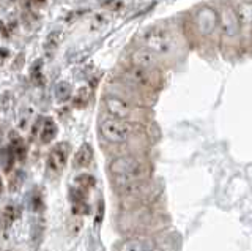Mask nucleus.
<instances>
[{
    "label": "nucleus",
    "instance_id": "7ed1b4c3",
    "mask_svg": "<svg viewBox=\"0 0 252 251\" xmlns=\"http://www.w3.org/2000/svg\"><path fill=\"white\" fill-rule=\"evenodd\" d=\"M99 133L110 144H125L134 136V125L129 120L115 119V117H104L99 122Z\"/></svg>",
    "mask_w": 252,
    "mask_h": 251
},
{
    "label": "nucleus",
    "instance_id": "423d86ee",
    "mask_svg": "<svg viewBox=\"0 0 252 251\" xmlns=\"http://www.w3.org/2000/svg\"><path fill=\"white\" fill-rule=\"evenodd\" d=\"M241 21L236 8L232 5H224L219 13V30L225 38H236L241 30Z\"/></svg>",
    "mask_w": 252,
    "mask_h": 251
},
{
    "label": "nucleus",
    "instance_id": "9d476101",
    "mask_svg": "<svg viewBox=\"0 0 252 251\" xmlns=\"http://www.w3.org/2000/svg\"><path fill=\"white\" fill-rule=\"evenodd\" d=\"M126 76L129 77V81L140 85V87H152L156 81L155 70H147V68H140L134 65L129 67V70L126 72Z\"/></svg>",
    "mask_w": 252,
    "mask_h": 251
},
{
    "label": "nucleus",
    "instance_id": "412c9836",
    "mask_svg": "<svg viewBox=\"0 0 252 251\" xmlns=\"http://www.w3.org/2000/svg\"><path fill=\"white\" fill-rule=\"evenodd\" d=\"M32 2H35V3H44L46 0H32Z\"/></svg>",
    "mask_w": 252,
    "mask_h": 251
},
{
    "label": "nucleus",
    "instance_id": "f257e3e1",
    "mask_svg": "<svg viewBox=\"0 0 252 251\" xmlns=\"http://www.w3.org/2000/svg\"><path fill=\"white\" fill-rule=\"evenodd\" d=\"M109 174L117 186H122L148 179L150 166L136 155H122L109 163Z\"/></svg>",
    "mask_w": 252,
    "mask_h": 251
},
{
    "label": "nucleus",
    "instance_id": "f8f14e48",
    "mask_svg": "<svg viewBox=\"0 0 252 251\" xmlns=\"http://www.w3.org/2000/svg\"><path fill=\"white\" fill-rule=\"evenodd\" d=\"M93 160V148L90 144H82L74 155V166L76 168H87Z\"/></svg>",
    "mask_w": 252,
    "mask_h": 251
},
{
    "label": "nucleus",
    "instance_id": "20e7f679",
    "mask_svg": "<svg viewBox=\"0 0 252 251\" xmlns=\"http://www.w3.org/2000/svg\"><path fill=\"white\" fill-rule=\"evenodd\" d=\"M192 22L200 36H211L219 29V13L211 5H202L194 11Z\"/></svg>",
    "mask_w": 252,
    "mask_h": 251
},
{
    "label": "nucleus",
    "instance_id": "6ab92c4d",
    "mask_svg": "<svg viewBox=\"0 0 252 251\" xmlns=\"http://www.w3.org/2000/svg\"><path fill=\"white\" fill-rule=\"evenodd\" d=\"M89 98H90V90L89 89H81L77 92V95H76V98H74V105H77V106H84L87 101H89Z\"/></svg>",
    "mask_w": 252,
    "mask_h": 251
},
{
    "label": "nucleus",
    "instance_id": "f3484780",
    "mask_svg": "<svg viewBox=\"0 0 252 251\" xmlns=\"http://www.w3.org/2000/svg\"><path fill=\"white\" fill-rule=\"evenodd\" d=\"M107 24L106 14H93L90 19V29L92 30H99L101 27H104Z\"/></svg>",
    "mask_w": 252,
    "mask_h": 251
},
{
    "label": "nucleus",
    "instance_id": "0eeeda50",
    "mask_svg": "<svg viewBox=\"0 0 252 251\" xmlns=\"http://www.w3.org/2000/svg\"><path fill=\"white\" fill-rule=\"evenodd\" d=\"M152 188H153V183L150 182L148 179H145V180H139V182L118 186L117 191L120 194L122 199L129 201V202H137L139 199H145L150 194V191H152Z\"/></svg>",
    "mask_w": 252,
    "mask_h": 251
},
{
    "label": "nucleus",
    "instance_id": "1a4fd4ad",
    "mask_svg": "<svg viewBox=\"0 0 252 251\" xmlns=\"http://www.w3.org/2000/svg\"><path fill=\"white\" fill-rule=\"evenodd\" d=\"M131 65L147 68V70H156V67L159 65V56L155 54L153 51L140 46L139 49H136L131 54Z\"/></svg>",
    "mask_w": 252,
    "mask_h": 251
},
{
    "label": "nucleus",
    "instance_id": "2eb2a0df",
    "mask_svg": "<svg viewBox=\"0 0 252 251\" xmlns=\"http://www.w3.org/2000/svg\"><path fill=\"white\" fill-rule=\"evenodd\" d=\"M74 185L82 188V190H87L89 191L90 188H93L94 185H96V179H94L92 174H87V172H84V174H79L74 177Z\"/></svg>",
    "mask_w": 252,
    "mask_h": 251
},
{
    "label": "nucleus",
    "instance_id": "9b49d317",
    "mask_svg": "<svg viewBox=\"0 0 252 251\" xmlns=\"http://www.w3.org/2000/svg\"><path fill=\"white\" fill-rule=\"evenodd\" d=\"M153 243L152 240L144 237H132L122 242V245L118 247V251H152Z\"/></svg>",
    "mask_w": 252,
    "mask_h": 251
},
{
    "label": "nucleus",
    "instance_id": "4468645a",
    "mask_svg": "<svg viewBox=\"0 0 252 251\" xmlns=\"http://www.w3.org/2000/svg\"><path fill=\"white\" fill-rule=\"evenodd\" d=\"M236 13H238L243 26L252 27V2H241L236 6Z\"/></svg>",
    "mask_w": 252,
    "mask_h": 251
},
{
    "label": "nucleus",
    "instance_id": "f03ea898",
    "mask_svg": "<svg viewBox=\"0 0 252 251\" xmlns=\"http://www.w3.org/2000/svg\"><path fill=\"white\" fill-rule=\"evenodd\" d=\"M139 41L142 48H147L153 51L158 56H167L173 51V36L169 32V29L153 26L145 29L144 32L139 35Z\"/></svg>",
    "mask_w": 252,
    "mask_h": 251
},
{
    "label": "nucleus",
    "instance_id": "aec40b11",
    "mask_svg": "<svg viewBox=\"0 0 252 251\" xmlns=\"http://www.w3.org/2000/svg\"><path fill=\"white\" fill-rule=\"evenodd\" d=\"M59 40H60V32H52L46 40V48L47 49H54L55 46L59 44Z\"/></svg>",
    "mask_w": 252,
    "mask_h": 251
},
{
    "label": "nucleus",
    "instance_id": "a211bd4d",
    "mask_svg": "<svg viewBox=\"0 0 252 251\" xmlns=\"http://www.w3.org/2000/svg\"><path fill=\"white\" fill-rule=\"evenodd\" d=\"M16 219V209L13 206H6L3 210V223L5 227H10Z\"/></svg>",
    "mask_w": 252,
    "mask_h": 251
},
{
    "label": "nucleus",
    "instance_id": "6e6552de",
    "mask_svg": "<svg viewBox=\"0 0 252 251\" xmlns=\"http://www.w3.org/2000/svg\"><path fill=\"white\" fill-rule=\"evenodd\" d=\"M69 155V145L66 143H59L52 147L49 152V158H47V168L52 172H60L63 168L66 166Z\"/></svg>",
    "mask_w": 252,
    "mask_h": 251
},
{
    "label": "nucleus",
    "instance_id": "dca6fc26",
    "mask_svg": "<svg viewBox=\"0 0 252 251\" xmlns=\"http://www.w3.org/2000/svg\"><path fill=\"white\" fill-rule=\"evenodd\" d=\"M55 97L59 101H66L71 97V87L68 82H60L55 89Z\"/></svg>",
    "mask_w": 252,
    "mask_h": 251
},
{
    "label": "nucleus",
    "instance_id": "4be33fe9",
    "mask_svg": "<svg viewBox=\"0 0 252 251\" xmlns=\"http://www.w3.org/2000/svg\"><path fill=\"white\" fill-rule=\"evenodd\" d=\"M152 251H153V250H152Z\"/></svg>",
    "mask_w": 252,
    "mask_h": 251
},
{
    "label": "nucleus",
    "instance_id": "ddd939ff",
    "mask_svg": "<svg viewBox=\"0 0 252 251\" xmlns=\"http://www.w3.org/2000/svg\"><path fill=\"white\" fill-rule=\"evenodd\" d=\"M57 135V125L52 119H46L41 125V130H39V139L44 144H49L51 141Z\"/></svg>",
    "mask_w": 252,
    "mask_h": 251
},
{
    "label": "nucleus",
    "instance_id": "39448f33",
    "mask_svg": "<svg viewBox=\"0 0 252 251\" xmlns=\"http://www.w3.org/2000/svg\"><path fill=\"white\" fill-rule=\"evenodd\" d=\"M102 103H104L106 112L110 117H115V119L131 122V119L134 117V112H136V109H134V106L129 103V101H126L125 98L118 97V95H112V93L106 95L104 100H102Z\"/></svg>",
    "mask_w": 252,
    "mask_h": 251
}]
</instances>
